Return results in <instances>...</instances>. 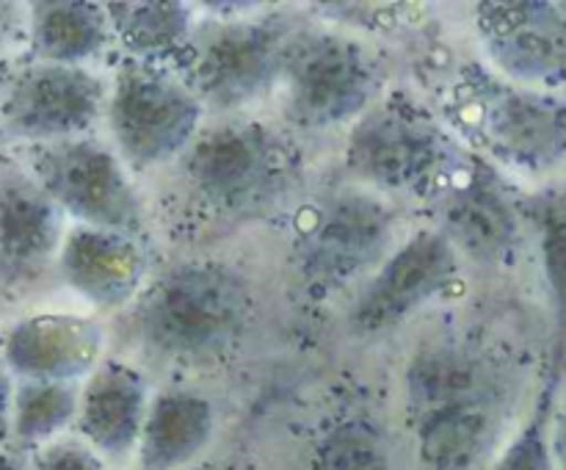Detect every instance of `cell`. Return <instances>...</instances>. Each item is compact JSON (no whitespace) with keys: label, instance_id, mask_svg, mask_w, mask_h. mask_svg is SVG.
Here are the masks:
<instances>
[{"label":"cell","instance_id":"6da1fadb","mask_svg":"<svg viewBox=\"0 0 566 470\" xmlns=\"http://www.w3.org/2000/svg\"><path fill=\"white\" fill-rule=\"evenodd\" d=\"M403 387L420 470H479L501 431V382L484 354L457 343L423 348Z\"/></svg>","mask_w":566,"mask_h":470},{"label":"cell","instance_id":"7a4b0ae2","mask_svg":"<svg viewBox=\"0 0 566 470\" xmlns=\"http://www.w3.org/2000/svg\"><path fill=\"white\" fill-rule=\"evenodd\" d=\"M247 285L224 265H180L155 280L136 304L144 346L166 359L219 357L247 326Z\"/></svg>","mask_w":566,"mask_h":470},{"label":"cell","instance_id":"3957f363","mask_svg":"<svg viewBox=\"0 0 566 470\" xmlns=\"http://www.w3.org/2000/svg\"><path fill=\"white\" fill-rule=\"evenodd\" d=\"M291 144L260 122H224L202 130L182 153V171L205 205L247 213L274 202L296 177Z\"/></svg>","mask_w":566,"mask_h":470},{"label":"cell","instance_id":"277c9868","mask_svg":"<svg viewBox=\"0 0 566 470\" xmlns=\"http://www.w3.org/2000/svg\"><path fill=\"white\" fill-rule=\"evenodd\" d=\"M396 213L368 191H332L298 210L293 263L318 291H340L359 274L390 258Z\"/></svg>","mask_w":566,"mask_h":470},{"label":"cell","instance_id":"5b68a950","mask_svg":"<svg viewBox=\"0 0 566 470\" xmlns=\"http://www.w3.org/2000/svg\"><path fill=\"white\" fill-rule=\"evenodd\" d=\"M346 160L357 177L392 194L446 188L462 166L457 144L440 125L409 103L374 105L348 136Z\"/></svg>","mask_w":566,"mask_h":470},{"label":"cell","instance_id":"8992f818","mask_svg":"<svg viewBox=\"0 0 566 470\" xmlns=\"http://www.w3.org/2000/svg\"><path fill=\"white\" fill-rule=\"evenodd\" d=\"M105 116L122 164L144 171L191 147L199 136L202 100L188 83L136 61L116 72Z\"/></svg>","mask_w":566,"mask_h":470},{"label":"cell","instance_id":"52a82bcc","mask_svg":"<svg viewBox=\"0 0 566 470\" xmlns=\"http://www.w3.org/2000/svg\"><path fill=\"white\" fill-rule=\"evenodd\" d=\"M459 127L481 149L523 171H539L562 155L566 114L542 94L501 86L490 75L462 77L453 92Z\"/></svg>","mask_w":566,"mask_h":470},{"label":"cell","instance_id":"ba28073f","mask_svg":"<svg viewBox=\"0 0 566 470\" xmlns=\"http://www.w3.org/2000/svg\"><path fill=\"white\" fill-rule=\"evenodd\" d=\"M31 175L61 210L86 227L136 236L144 227V208L119 153L97 138H64L39 144Z\"/></svg>","mask_w":566,"mask_h":470},{"label":"cell","instance_id":"9c48e42d","mask_svg":"<svg viewBox=\"0 0 566 470\" xmlns=\"http://www.w3.org/2000/svg\"><path fill=\"white\" fill-rule=\"evenodd\" d=\"M280 83L287 116L310 130H324L365 114L379 88V75L359 42L315 33L293 44Z\"/></svg>","mask_w":566,"mask_h":470},{"label":"cell","instance_id":"30bf717a","mask_svg":"<svg viewBox=\"0 0 566 470\" xmlns=\"http://www.w3.org/2000/svg\"><path fill=\"white\" fill-rule=\"evenodd\" d=\"M287 44L274 20H235L197 31L188 61V86L199 100L221 111L243 108L265 97L282 81Z\"/></svg>","mask_w":566,"mask_h":470},{"label":"cell","instance_id":"8fae6325","mask_svg":"<svg viewBox=\"0 0 566 470\" xmlns=\"http://www.w3.org/2000/svg\"><path fill=\"white\" fill-rule=\"evenodd\" d=\"M459 280V249L442 230L409 236L363 288L348 313L359 335H379L423 310Z\"/></svg>","mask_w":566,"mask_h":470},{"label":"cell","instance_id":"7c38bea8","mask_svg":"<svg viewBox=\"0 0 566 470\" xmlns=\"http://www.w3.org/2000/svg\"><path fill=\"white\" fill-rule=\"evenodd\" d=\"M105 105L108 88L94 72L39 61L6 83L0 116L14 136L50 144L83 136L103 116Z\"/></svg>","mask_w":566,"mask_h":470},{"label":"cell","instance_id":"4fadbf2b","mask_svg":"<svg viewBox=\"0 0 566 470\" xmlns=\"http://www.w3.org/2000/svg\"><path fill=\"white\" fill-rule=\"evenodd\" d=\"M479 33L490 59L514 81L551 83L566 72V28L551 6L484 3Z\"/></svg>","mask_w":566,"mask_h":470},{"label":"cell","instance_id":"5bb4252c","mask_svg":"<svg viewBox=\"0 0 566 470\" xmlns=\"http://www.w3.org/2000/svg\"><path fill=\"white\" fill-rule=\"evenodd\" d=\"M440 230L451 238L459 254H470L481 263H497L514 252L520 241V224L512 202L503 194L495 171L481 160L470 169L459 166L448 180L440 202Z\"/></svg>","mask_w":566,"mask_h":470},{"label":"cell","instance_id":"9a60e30c","mask_svg":"<svg viewBox=\"0 0 566 470\" xmlns=\"http://www.w3.org/2000/svg\"><path fill=\"white\" fill-rule=\"evenodd\" d=\"M149 404L153 393L147 376L133 365L108 359L81 387L77 431L105 462L122 464L138 453Z\"/></svg>","mask_w":566,"mask_h":470},{"label":"cell","instance_id":"2e32d148","mask_svg":"<svg viewBox=\"0 0 566 470\" xmlns=\"http://www.w3.org/2000/svg\"><path fill=\"white\" fill-rule=\"evenodd\" d=\"M64 210L17 166H0V271L20 282L36 276L64 247Z\"/></svg>","mask_w":566,"mask_h":470},{"label":"cell","instance_id":"e0dca14e","mask_svg":"<svg viewBox=\"0 0 566 470\" xmlns=\"http://www.w3.org/2000/svg\"><path fill=\"white\" fill-rule=\"evenodd\" d=\"M147 254L136 236L97 227H77L61 247L64 280L97 307H119L138 291Z\"/></svg>","mask_w":566,"mask_h":470},{"label":"cell","instance_id":"ac0fdd59","mask_svg":"<svg viewBox=\"0 0 566 470\" xmlns=\"http://www.w3.org/2000/svg\"><path fill=\"white\" fill-rule=\"evenodd\" d=\"M216 431V409L202 393L169 387L153 396L142 442V470H186L202 459Z\"/></svg>","mask_w":566,"mask_h":470},{"label":"cell","instance_id":"d6986e66","mask_svg":"<svg viewBox=\"0 0 566 470\" xmlns=\"http://www.w3.org/2000/svg\"><path fill=\"white\" fill-rule=\"evenodd\" d=\"M99 330L75 315H39L14 326L6 343L11 368L33 382H72L94 365Z\"/></svg>","mask_w":566,"mask_h":470},{"label":"cell","instance_id":"ffe728a7","mask_svg":"<svg viewBox=\"0 0 566 470\" xmlns=\"http://www.w3.org/2000/svg\"><path fill=\"white\" fill-rule=\"evenodd\" d=\"M111 31L138 64L180 59L188 66L193 53V14L182 3H108Z\"/></svg>","mask_w":566,"mask_h":470},{"label":"cell","instance_id":"44dd1931","mask_svg":"<svg viewBox=\"0 0 566 470\" xmlns=\"http://www.w3.org/2000/svg\"><path fill=\"white\" fill-rule=\"evenodd\" d=\"M31 22L33 50L50 64L81 66L111 39L108 11L97 3H36Z\"/></svg>","mask_w":566,"mask_h":470},{"label":"cell","instance_id":"7402d4cb","mask_svg":"<svg viewBox=\"0 0 566 470\" xmlns=\"http://www.w3.org/2000/svg\"><path fill=\"white\" fill-rule=\"evenodd\" d=\"M310 470H398V459L381 426L368 418H348L318 437Z\"/></svg>","mask_w":566,"mask_h":470},{"label":"cell","instance_id":"603a6c76","mask_svg":"<svg viewBox=\"0 0 566 470\" xmlns=\"http://www.w3.org/2000/svg\"><path fill=\"white\" fill-rule=\"evenodd\" d=\"M81 390L72 382H28L14 396L11 431L25 446H48L77 420Z\"/></svg>","mask_w":566,"mask_h":470},{"label":"cell","instance_id":"cb8c5ba5","mask_svg":"<svg viewBox=\"0 0 566 470\" xmlns=\"http://www.w3.org/2000/svg\"><path fill=\"white\" fill-rule=\"evenodd\" d=\"M490 470H553L545 440V404L534 415V420L514 435L501 457L492 459Z\"/></svg>","mask_w":566,"mask_h":470},{"label":"cell","instance_id":"d4e9b609","mask_svg":"<svg viewBox=\"0 0 566 470\" xmlns=\"http://www.w3.org/2000/svg\"><path fill=\"white\" fill-rule=\"evenodd\" d=\"M542 249H545V265L551 285L556 291L558 307L566 315V213L564 210H547L542 224Z\"/></svg>","mask_w":566,"mask_h":470},{"label":"cell","instance_id":"484cf974","mask_svg":"<svg viewBox=\"0 0 566 470\" xmlns=\"http://www.w3.org/2000/svg\"><path fill=\"white\" fill-rule=\"evenodd\" d=\"M105 459L83 440H53L42 446L31 470H105Z\"/></svg>","mask_w":566,"mask_h":470},{"label":"cell","instance_id":"4316f807","mask_svg":"<svg viewBox=\"0 0 566 470\" xmlns=\"http://www.w3.org/2000/svg\"><path fill=\"white\" fill-rule=\"evenodd\" d=\"M11 415H14V404H11V387L6 376L0 374V442L11 431Z\"/></svg>","mask_w":566,"mask_h":470},{"label":"cell","instance_id":"83f0119b","mask_svg":"<svg viewBox=\"0 0 566 470\" xmlns=\"http://www.w3.org/2000/svg\"><path fill=\"white\" fill-rule=\"evenodd\" d=\"M186 470H247V468L238 462H230V459H199L197 464H191V468Z\"/></svg>","mask_w":566,"mask_h":470},{"label":"cell","instance_id":"f1b7e54d","mask_svg":"<svg viewBox=\"0 0 566 470\" xmlns=\"http://www.w3.org/2000/svg\"><path fill=\"white\" fill-rule=\"evenodd\" d=\"M0 470H25V464L20 459L9 457V453H0Z\"/></svg>","mask_w":566,"mask_h":470},{"label":"cell","instance_id":"f546056e","mask_svg":"<svg viewBox=\"0 0 566 470\" xmlns=\"http://www.w3.org/2000/svg\"><path fill=\"white\" fill-rule=\"evenodd\" d=\"M6 72H3V66H0V103H3V94H6Z\"/></svg>","mask_w":566,"mask_h":470},{"label":"cell","instance_id":"4dcf8cb0","mask_svg":"<svg viewBox=\"0 0 566 470\" xmlns=\"http://www.w3.org/2000/svg\"><path fill=\"white\" fill-rule=\"evenodd\" d=\"M3 20H6V6H0V28H3Z\"/></svg>","mask_w":566,"mask_h":470}]
</instances>
